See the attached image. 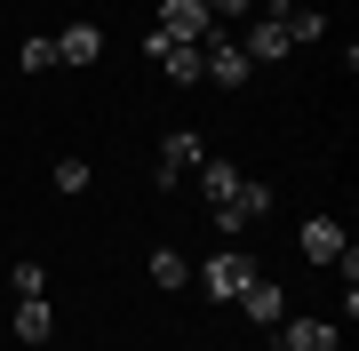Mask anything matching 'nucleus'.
Segmentation results:
<instances>
[{"label":"nucleus","instance_id":"obj_3","mask_svg":"<svg viewBox=\"0 0 359 351\" xmlns=\"http://www.w3.org/2000/svg\"><path fill=\"white\" fill-rule=\"evenodd\" d=\"M200 64H208L216 88H248V72H256V64H248V48H240L231 32H208V40H200Z\"/></svg>","mask_w":359,"mask_h":351},{"label":"nucleus","instance_id":"obj_9","mask_svg":"<svg viewBox=\"0 0 359 351\" xmlns=\"http://www.w3.org/2000/svg\"><path fill=\"white\" fill-rule=\"evenodd\" d=\"M96 56H104V32L88 25V16H80V25H65V32H56V64H80V72H88Z\"/></svg>","mask_w":359,"mask_h":351},{"label":"nucleus","instance_id":"obj_6","mask_svg":"<svg viewBox=\"0 0 359 351\" xmlns=\"http://www.w3.org/2000/svg\"><path fill=\"white\" fill-rule=\"evenodd\" d=\"M280 351H335V319L287 312V319H280Z\"/></svg>","mask_w":359,"mask_h":351},{"label":"nucleus","instance_id":"obj_18","mask_svg":"<svg viewBox=\"0 0 359 351\" xmlns=\"http://www.w3.org/2000/svg\"><path fill=\"white\" fill-rule=\"evenodd\" d=\"M256 0H208V16H248Z\"/></svg>","mask_w":359,"mask_h":351},{"label":"nucleus","instance_id":"obj_2","mask_svg":"<svg viewBox=\"0 0 359 351\" xmlns=\"http://www.w3.org/2000/svg\"><path fill=\"white\" fill-rule=\"evenodd\" d=\"M256 280V256H248V247H216V256H208V272H200V287L216 303H240V287Z\"/></svg>","mask_w":359,"mask_h":351},{"label":"nucleus","instance_id":"obj_1","mask_svg":"<svg viewBox=\"0 0 359 351\" xmlns=\"http://www.w3.org/2000/svg\"><path fill=\"white\" fill-rule=\"evenodd\" d=\"M144 56L176 80V88H200L208 80V64H200V40H168V32H144Z\"/></svg>","mask_w":359,"mask_h":351},{"label":"nucleus","instance_id":"obj_8","mask_svg":"<svg viewBox=\"0 0 359 351\" xmlns=\"http://www.w3.org/2000/svg\"><path fill=\"white\" fill-rule=\"evenodd\" d=\"M240 312L256 319V327H280V319H287V296H280V280H264V272H256V280L240 287Z\"/></svg>","mask_w":359,"mask_h":351},{"label":"nucleus","instance_id":"obj_11","mask_svg":"<svg viewBox=\"0 0 359 351\" xmlns=\"http://www.w3.org/2000/svg\"><path fill=\"white\" fill-rule=\"evenodd\" d=\"M48 336H56L48 296H16V343H48Z\"/></svg>","mask_w":359,"mask_h":351},{"label":"nucleus","instance_id":"obj_12","mask_svg":"<svg viewBox=\"0 0 359 351\" xmlns=\"http://www.w3.org/2000/svg\"><path fill=\"white\" fill-rule=\"evenodd\" d=\"M344 247H351V240H344V223H335V216H311V223H304V256H311V263H335Z\"/></svg>","mask_w":359,"mask_h":351},{"label":"nucleus","instance_id":"obj_15","mask_svg":"<svg viewBox=\"0 0 359 351\" xmlns=\"http://www.w3.org/2000/svg\"><path fill=\"white\" fill-rule=\"evenodd\" d=\"M16 64H25V72H48V64H56V40H48V32H25V48H16Z\"/></svg>","mask_w":359,"mask_h":351},{"label":"nucleus","instance_id":"obj_7","mask_svg":"<svg viewBox=\"0 0 359 351\" xmlns=\"http://www.w3.org/2000/svg\"><path fill=\"white\" fill-rule=\"evenodd\" d=\"M240 48H248V64H280V56H287V25H280L271 8H256V25H248Z\"/></svg>","mask_w":359,"mask_h":351},{"label":"nucleus","instance_id":"obj_17","mask_svg":"<svg viewBox=\"0 0 359 351\" xmlns=\"http://www.w3.org/2000/svg\"><path fill=\"white\" fill-rule=\"evenodd\" d=\"M8 287H16V296H48V263H16V272H8Z\"/></svg>","mask_w":359,"mask_h":351},{"label":"nucleus","instance_id":"obj_14","mask_svg":"<svg viewBox=\"0 0 359 351\" xmlns=\"http://www.w3.org/2000/svg\"><path fill=\"white\" fill-rule=\"evenodd\" d=\"M152 287H160V296H176V287H192V263H184L176 247H152Z\"/></svg>","mask_w":359,"mask_h":351},{"label":"nucleus","instance_id":"obj_13","mask_svg":"<svg viewBox=\"0 0 359 351\" xmlns=\"http://www.w3.org/2000/svg\"><path fill=\"white\" fill-rule=\"evenodd\" d=\"M192 176H200V192H208V208H216V200H231V192H240V168H231V160H216V152H208V160H200Z\"/></svg>","mask_w":359,"mask_h":351},{"label":"nucleus","instance_id":"obj_16","mask_svg":"<svg viewBox=\"0 0 359 351\" xmlns=\"http://www.w3.org/2000/svg\"><path fill=\"white\" fill-rule=\"evenodd\" d=\"M56 192H65V200H80V192H88V160H56Z\"/></svg>","mask_w":359,"mask_h":351},{"label":"nucleus","instance_id":"obj_10","mask_svg":"<svg viewBox=\"0 0 359 351\" xmlns=\"http://www.w3.org/2000/svg\"><path fill=\"white\" fill-rule=\"evenodd\" d=\"M271 16L287 25V48H304V40H320V32H327V16L311 8V0H271Z\"/></svg>","mask_w":359,"mask_h":351},{"label":"nucleus","instance_id":"obj_5","mask_svg":"<svg viewBox=\"0 0 359 351\" xmlns=\"http://www.w3.org/2000/svg\"><path fill=\"white\" fill-rule=\"evenodd\" d=\"M200 160H208V144H200L192 128H168V136H160V176H152V184H176V176H192Z\"/></svg>","mask_w":359,"mask_h":351},{"label":"nucleus","instance_id":"obj_4","mask_svg":"<svg viewBox=\"0 0 359 351\" xmlns=\"http://www.w3.org/2000/svg\"><path fill=\"white\" fill-rule=\"evenodd\" d=\"M152 32H168V40H208L216 16H208V0H160V25H152Z\"/></svg>","mask_w":359,"mask_h":351}]
</instances>
